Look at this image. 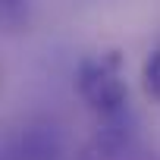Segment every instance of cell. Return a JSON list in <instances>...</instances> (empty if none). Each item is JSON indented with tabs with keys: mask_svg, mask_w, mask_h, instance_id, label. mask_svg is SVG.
Instances as JSON below:
<instances>
[{
	"mask_svg": "<svg viewBox=\"0 0 160 160\" xmlns=\"http://www.w3.org/2000/svg\"><path fill=\"white\" fill-rule=\"evenodd\" d=\"M141 82H144V91L160 104V50H154L144 66H141Z\"/></svg>",
	"mask_w": 160,
	"mask_h": 160,
	"instance_id": "5b68a950",
	"label": "cell"
},
{
	"mask_svg": "<svg viewBox=\"0 0 160 160\" xmlns=\"http://www.w3.org/2000/svg\"><path fill=\"white\" fill-rule=\"evenodd\" d=\"M75 91L85 101V107L104 119L107 126H116L126 119L129 110V88L122 78V57L116 50L91 53L75 69Z\"/></svg>",
	"mask_w": 160,
	"mask_h": 160,
	"instance_id": "6da1fadb",
	"label": "cell"
},
{
	"mask_svg": "<svg viewBox=\"0 0 160 160\" xmlns=\"http://www.w3.org/2000/svg\"><path fill=\"white\" fill-rule=\"evenodd\" d=\"M32 10L35 0H0V32L3 35L25 32L32 22Z\"/></svg>",
	"mask_w": 160,
	"mask_h": 160,
	"instance_id": "277c9868",
	"label": "cell"
},
{
	"mask_svg": "<svg viewBox=\"0 0 160 160\" xmlns=\"http://www.w3.org/2000/svg\"><path fill=\"white\" fill-rule=\"evenodd\" d=\"M63 157V138L53 126H28L16 141V160H60Z\"/></svg>",
	"mask_w": 160,
	"mask_h": 160,
	"instance_id": "3957f363",
	"label": "cell"
},
{
	"mask_svg": "<svg viewBox=\"0 0 160 160\" xmlns=\"http://www.w3.org/2000/svg\"><path fill=\"white\" fill-rule=\"evenodd\" d=\"M75 160H160V154L141 148L122 129V122H116V126H107L91 144H85Z\"/></svg>",
	"mask_w": 160,
	"mask_h": 160,
	"instance_id": "7a4b0ae2",
	"label": "cell"
}]
</instances>
